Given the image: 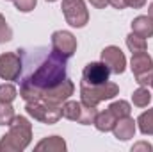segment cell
Listing matches in <instances>:
<instances>
[{
	"mask_svg": "<svg viewBox=\"0 0 153 152\" xmlns=\"http://www.w3.org/2000/svg\"><path fill=\"white\" fill-rule=\"evenodd\" d=\"M22 59L20 74V97L25 102L41 100L43 93L66 81L68 57L53 47H30L16 50Z\"/></svg>",
	"mask_w": 153,
	"mask_h": 152,
	"instance_id": "obj_1",
	"label": "cell"
},
{
	"mask_svg": "<svg viewBox=\"0 0 153 152\" xmlns=\"http://www.w3.org/2000/svg\"><path fill=\"white\" fill-rule=\"evenodd\" d=\"M32 138V125L25 116H14V120L9 125V132L2 136L0 140V150L2 152H20L25 150Z\"/></svg>",
	"mask_w": 153,
	"mask_h": 152,
	"instance_id": "obj_2",
	"label": "cell"
},
{
	"mask_svg": "<svg viewBox=\"0 0 153 152\" xmlns=\"http://www.w3.org/2000/svg\"><path fill=\"white\" fill-rule=\"evenodd\" d=\"M116 95H119V86L116 82H103V84H96V86H87V84H80V102L87 104V106H98L103 100H111Z\"/></svg>",
	"mask_w": 153,
	"mask_h": 152,
	"instance_id": "obj_3",
	"label": "cell"
},
{
	"mask_svg": "<svg viewBox=\"0 0 153 152\" xmlns=\"http://www.w3.org/2000/svg\"><path fill=\"white\" fill-rule=\"evenodd\" d=\"M27 113L30 114L34 120L38 122H43V123H57L59 118L62 116V111H61V106H53V104H48L45 100H34V102H27L25 106Z\"/></svg>",
	"mask_w": 153,
	"mask_h": 152,
	"instance_id": "obj_4",
	"label": "cell"
},
{
	"mask_svg": "<svg viewBox=\"0 0 153 152\" xmlns=\"http://www.w3.org/2000/svg\"><path fill=\"white\" fill-rule=\"evenodd\" d=\"M62 14L71 27H84L89 22V13L84 0H62Z\"/></svg>",
	"mask_w": 153,
	"mask_h": 152,
	"instance_id": "obj_5",
	"label": "cell"
},
{
	"mask_svg": "<svg viewBox=\"0 0 153 152\" xmlns=\"http://www.w3.org/2000/svg\"><path fill=\"white\" fill-rule=\"evenodd\" d=\"M111 70L105 63H89L84 66L82 72V82L80 84H87V86H96V84H103L109 81Z\"/></svg>",
	"mask_w": 153,
	"mask_h": 152,
	"instance_id": "obj_6",
	"label": "cell"
},
{
	"mask_svg": "<svg viewBox=\"0 0 153 152\" xmlns=\"http://www.w3.org/2000/svg\"><path fill=\"white\" fill-rule=\"evenodd\" d=\"M22 74V59L18 52H5L0 56V77L4 81H18Z\"/></svg>",
	"mask_w": 153,
	"mask_h": 152,
	"instance_id": "obj_7",
	"label": "cell"
},
{
	"mask_svg": "<svg viewBox=\"0 0 153 152\" xmlns=\"http://www.w3.org/2000/svg\"><path fill=\"white\" fill-rule=\"evenodd\" d=\"M73 91H75V84H73L70 79H66V81L61 82L59 86H55V88L45 91L43 97H41V100H45V102H48V104H53V106H62V104L73 95Z\"/></svg>",
	"mask_w": 153,
	"mask_h": 152,
	"instance_id": "obj_8",
	"label": "cell"
},
{
	"mask_svg": "<svg viewBox=\"0 0 153 152\" xmlns=\"http://www.w3.org/2000/svg\"><path fill=\"white\" fill-rule=\"evenodd\" d=\"M102 63H105L109 66L111 74H117V75L123 74L125 68H126V57H125V54L121 52L119 47H114V45L105 47L102 50Z\"/></svg>",
	"mask_w": 153,
	"mask_h": 152,
	"instance_id": "obj_9",
	"label": "cell"
},
{
	"mask_svg": "<svg viewBox=\"0 0 153 152\" xmlns=\"http://www.w3.org/2000/svg\"><path fill=\"white\" fill-rule=\"evenodd\" d=\"M52 47L70 59L76 52V38L68 31H55L52 34Z\"/></svg>",
	"mask_w": 153,
	"mask_h": 152,
	"instance_id": "obj_10",
	"label": "cell"
},
{
	"mask_svg": "<svg viewBox=\"0 0 153 152\" xmlns=\"http://www.w3.org/2000/svg\"><path fill=\"white\" fill-rule=\"evenodd\" d=\"M130 68L134 72V75H143V74H148L150 70H153V59L152 56L144 50V52H137V54H132V61H130Z\"/></svg>",
	"mask_w": 153,
	"mask_h": 152,
	"instance_id": "obj_11",
	"label": "cell"
},
{
	"mask_svg": "<svg viewBox=\"0 0 153 152\" xmlns=\"http://www.w3.org/2000/svg\"><path fill=\"white\" fill-rule=\"evenodd\" d=\"M112 132L117 140L121 141H126L130 138H134L135 134V120L130 118V116H125V118H119L116 122V125L112 127Z\"/></svg>",
	"mask_w": 153,
	"mask_h": 152,
	"instance_id": "obj_12",
	"label": "cell"
},
{
	"mask_svg": "<svg viewBox=\"0 0 153 152\" xmlns=\"http://www.w3.org/2000/svg\"><path fill=\"white\" fill-rule=\"evenodd\" d=\"M132 32L141 38H152L153 36V18L150 16H137L132 22Z\"/></svg>",
	"mask_w": 153,
	"mask_h": 152,
	"instance_id": "obj_13",
	"label": "cell"
},
{
	"mask_svg": "<svg viewBox=\"0 0 153 152\" xmlns=\"http://www.w3.org/2000/svg\"><path fill=\"white\" fill-rule=\"evenodd\" d=\"M36 150L41 152H64L66 150V141L61 138V136H50V138H45L41 140L38 145H36Z\"/></svg>",
	"mask_w": 153,
	"mask_h": 152,
	"instance_id": "obj_14",
	"label": "cell"
},
{
	"mask_svg": "<svg viewBox=\"0 0 153 152\" xmlns=\"http://www.w3.org/2000/svg\"><path fill=\"white\" fill-rule=\"evenodd\" d=\"M116 122H117V118H116L114 114L111 113V109L107 108L105 111H102V113L96 114L94 125H96L98 131H102V132H109V131H112V127L116 125Z\"/></svg>",
	"mask_w": 153,
	"mask_h": 152,
	"instance_id": "obj_15",
	"label": "cell"
},
{
	"mask_svg": "<svg viewBox=\"0 0 153 152\" xmlns=\"http://www.w3.org/2000/svg\"><path fill=\"white\" fill-rule=\"evenodd\" d=\"M61 111L62 116L71 120V122H78L80 120V114H82V102H76V100H66L62 106H61Z\"/></svg>",
	"mask_w": 153,
	"mask_h": 152,
	"instance_id": "obj_16",
	"label": "cell"
},
{
	"mask_svg": "<svg viewBox=\"0 0 153 152\" xmlns=\"http://www.w3.org/2000/svg\"><path fill=\"white\" fill-rule=\"evenodd\" d=\"M135 123L139 125V131H141L143 134L152 136V134H153V108L139 114V118H137V122H135Z\"/></svg>",
	"mask_w": 153,
	"mask_h": 152,
	"instance_id": "obj_17",
	"label": "cell"
},
{
	"mask_svg": "<svg viewBox=\"0 0 153 152\" xmlns=\"http://www.w3.org/2000/svg\"><path fill=\"white\" fill-rule=\"evenodd\" d=\"M132 102H134V106H137V108H146V106L152 102V93H150V90H148L146 86L137 88V90L134 91V95H132Z\"/></svg>",
	"mask_w": 153,
	"mask_h": 152,
	"instance_id": "obj_18",
	"label": "cell"
},
{
	"mask_svg": "<svg viewBox=\"0 0 153 152\" xmlns=\"http://www.w3.org/2000/svg\"><path fill=\"white\" fill-rule=\"evenodd\" d=\"M126 47H128V50L132 52V54H137V52H144L146 50V39L141 38V36H137V34H128L126 36Z\"/></svg>",
	"mask_w": 153,
	"mask_h": 152,
	"instance_id": "obj_19",
	"label": "cell"
},
{
	"mask_svg": "<svg viewBox=\"0 0 153 152\" xmlns=\"http://www.w3.org/2000/svg\"><path fill=\"white\" fill-rule=\"evenodd\" d=\"M109 109H111V113L114 114L117 120H119V118H125V116H130V111H132V108H130V104H128L126 100L112 102V104L109 106Z\"/></svg>",
	"mask_w": 153,
	"mask_h": 152,
	"instance_id": "obj_20",
	"label": "cell"
},
{
	"mask_svg": "<svg viewBox=\"0 0 153 152\" xmlns=\"http://www.w3.org/2000/svg\"><path fill=\"white\" fill-rule=\"evenodd\" d=\"M96 114H98L96 106H87V104H82V114H80L78 123H82V125H91V123H94Z\"/></svg>",
	"mask_w": 153,
	"mask_h": 152,
	"instance_id": "obj_21",
	"label": "cell"
},
{
	"mask_svg": "<svg viewBox=\"0 0 153 152\" xmlns=\"http://www.w3.org/2000/svg\"><path fill=\"white\" fill-rule=\"evenodd\" d=\"M14 120V109L11 106V102H2L0 100V125H11V122Z\"/></svg>",
	"mask_w": 153,
	"mask_h": 152,
	"instance_id": "obj_22",
	"label": "cell"
},
{
	"mask_svg": "<svg viewBox=\"0 0 153 152\" xmlns=\"http://www.w3.org/2000/svg\"><path fill=\"white\" fill-rule=\"evenodd\" d=\"M109 4L116 7V9H125V7H134V9H141L144 4H146V0H109Z\"/></svg>",
	"mask_w": 153,
	"mask_h": 152,
	"instance_id": "obj_23",
	"label": "cell"
},
{
	"mask_svg": "<svg viewBox=\"0 0 153 152\" xmlns=\"http://www.w3.org/2000/svg\"><path fill=\"white\" fill-rule=\"evenodd\" d=\"M18 91L13 84H0V100L2 102H13L16 99Z\"/></svg>",
	"mask_w": 153,
	"mask_h": 152,
	"instance_id": "obj_24",
	"label": "cell"
},
{
	"mask_svg": "<svg viewBox=\"0 0 153 152\" xmlns=\"http://www.w3.org/2000/svg\"><path fill=\"white\" fill-rule=\"evenodd\" d=\"M11 39H13V31H11V27L7 25L5 18L0 14V43L11 41Z\"/></svg>",
	"mask_w": 153,
	"mask_h": 152,
	"instance_id": "obj_25",
	"label": "cell"
},
{
	"mask_svg": "<svg viewBox=\"0 0 153 152\" xmlns=\"http://www.w3.org/2000/svg\"><path fill=\"white\" fill-rule=\"evenodd\" d=\"M36 4H38V0H14L16 9L22 13H30L36 7Z\"/></svg>",
	"mask_w": 153,
	"mask_h": 152,
	"instance_id": "obj_26",
	"label": "cell"
},
{
	"mask_svg": "<svg viewBox=\"0 0 153 152\" xmlns=\"http://www.w3.org/2000/svg\"><path fill=\"white\" fill-rule=\"evenodd\" d=\"M152 81H153V70H150L148 74H143V75L135 77V82L139 86H148V84H152Z\"/></svg>",
	"mask_w": 153,
	"mask_h": 152,
	"instance_id": "obj_27",
	"label": "cell"
},
{
	"mask_svg": "<svg viewBox=\"0 0 153 152\" xmlns=\"http://www.w3.org/2000/svg\"><path fill=\"white\" fill-rule=\"evenodd\" d=\"M152 145L150 143H146V141H139V143H135L134 147H132V152H137V150H146V152H152Z\"/></svg>",
	"mask_w": 153,
	"mask_h": 152,
	"instance_id": "obj_28",
	"label": "cell"
},
{
	"mask_svg": "<svg viewBox=\"0 0 153 152\" xmlns=\"http://www.w3.org/2000/svg\"><path fill=\"white\" fill-rule=\"evenodd\" d=\"M89 2H91V5L96 7V9H103V7L109 5V0H89Z\"/></svg>",
	"mask_w": 153,
	"mask_h": 152,
	"instance_id": "obj_29",
	"label": "cell"
},
{
	"mask_svg": "<svg viewBox=\"0 0 153 152\" xmlns=\"http://www.w3.org/2000/svg\"><path fill=\"white\" fill-rule=\"evenodd\" d=\"M148 16H150V18H153V2L150 4V9H148Z\"/></svg>",
	"mask_w": 153,
	"mask_h": 152,
	"instance_id": "obj_30",
	"label": "cell"
},
{
	"mask_svg": "<svg viewBox=\"0 0 153 152\" xmlns=\"http://www.w3.org/2000/svg\"><path fill=\"white\" fill-rule=\"evenodd\" d=\"M46 2H55V0H46Z\"/></svg>",
	"mask_w": 153,
	"mask_h": 152,
	"instance_id": "obj_31",
	"label": "cell"
},
{
	"mask_svg": "<svg viewBox=\"0 0 153 152\" xmlns=\"http://www.w3.org/2000/svg\"><path fill=\"white\" fill-rule=\"evenodd\" d=\"M152 88H153V81H152Z\"/></svg>",
	"mask_w": 153,
	"mask_h": 152,
	"instance_id": "obj_32",
	"label": "cell"
}]
</instances>
